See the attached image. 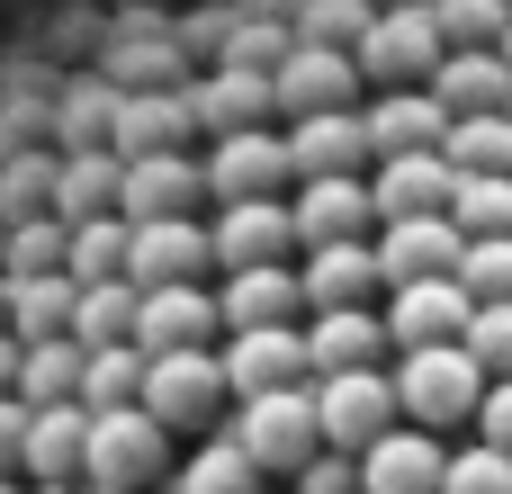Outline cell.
<instances>
[{
  "mask_svg": "<svg viewBox=\"0 0 512 494\" xmlns=\"http://www.w3.org/2000/svg\"><path fill=\"white\" fill-rule=\"evenodd\" d=\"M135 405H144L162 432H198V441L234 414V396H225V378H216V351H153Z\"/></svg>",
  "mask_w": 512,
  "mask_h": 494,
  "instance_id": "cell-4",
  "label": "cell"
},
{
  "mask_svg": "<svg viewBox=\"0 0 512 494\" xmlns=\"http://www.w3.org/2000/svg\"><path fill=\"white\" fill-rule=\"evenodd\" d=\"M216 378H225V396H234V405L279 396V387H315V378H306V342H297V333H225Z\"/></svg>",
  "mask_w": 512,
  "mask_h": 494,
  "instance_id": "cell-14",
  "label": "cell"
},
{
  "mask_svg": "<svg viewBox=\"0 0 512 494\" xmlns=\"http://www.w3.org/2000/svg\"><path fill=\"white\" fill-rule=\"evenodd\" d=\"M270 261H297L288 198H243L207 216V270H270Z\"/></svg>",
  "mask_w": 512,
  "mask_h": 494,
  "instance_id": "cell-7",
  "label": "cell"
},
{
  "mask_svg": "<svg viewBox=\"0 0 512 494\" xmlns=\"http://www.w3.org/2000/svg\"><path fill=\"white\" fill-rule=\"evenodd\" d=\"M171 494H261V477H252V459L225 441V432H207L189 459H180V477H162Z\"/></svg>",
  "mask_w": 512,
  "mask_h": 494,
  "instance_id": "cell-29",
  "label": "cell"
},
{
  "mask_svg": "<svg viewBox=\"0 0 512 494\" xmlns=\"http://www.w3.org/2000/svg\"><path fill=\"white\" fill-rule=\"evenodd\" d=\"M351 468H360V494H441L450 450H441L432 432H387V441H369Z\"/></svg>",
  "mask_w": 512,
  "mask_h": 494,
  "instance_id": "cell-21",
  "label": "cell"
},
{
  "mask_svg": "<svg viewBox=\"0 0 512 494\" xmlns=\"http://www.w3.org/2000/svg\"><path fill=\"white\" fill-rule=\"evenodd\" d=\"M468 297H459V279H414V288H387V351H441V342H459L468 333Z\"/></svg>",
  "mask_w": 512,
  "mask_h": 494,
  "instance_id": "cell-12",
  "label": "cell"
},
{
  "mask_svg": "<svg viewBox=\"0 0 512 494\" xmlns=\"http://www.w3.org/2000/svg\"><path fill=\"white\" fill-rule=\"evenodd\" d=\"M297 297H306V315H351V306H369V297H387V288H378L369 243H324V252L297 261Z\"/></svg>",
  "mask_w": 512,
  "mask_h": 494,
  "instance_id": "cell-18",
  "label": "cell"
},
{
  "mask_svg": "<svg viewBox=\"0 0 512 494\" xmlns=\"http://www.w3.org/2000/svg\"><path fill=\"white\" fill-rule=\"evenodd\" d=\"M441 494H512V459L477 441V450H459V459L441 468Z\"/></svg>",
  "mask_w": 512,
  "mask_h": 494,
  "instance_id": "cell-35",
  "label": "cell"
},
{
  "mask_svg": "<svg viewBox=\"0 0 512 494\" xmlns=\"http://www.w3.org/2000/svg\"><path fill=\"white\" fill-rule=\"evenodd\" d=\"M279 153H288V180H369V135L360 117H297L279 126Z\"/></svg>",
  "mask_w": 512,
  "mask_h": 494,
  "instance_id": "cell-15",
  "label": "cell"
},
{
  "mask_svg": "<svg viewBox=\"0 0 512 494\" xmlns=\"http://www.w3.org/2000/svg\"><path fill=\"white\" fill-rule=\"evenodd\" d=\"M45 216H54V225L117 216V153H63V162H54V189H45Z\"/></svg>",
  "mask_w": 512,
  "mask_h": 494,
  "instance_id": "cell-23",
  "label": "cell"
},
{
  "mask_svg": "<svg viewBox=\"0 0 512 494\" xmlns=\"http://www.w3.org/2000/svg\"><path fill=\"white\" fill-rule=\"evenodd\" d=\"M18 441H27V405L0 396V477H18Z\"/></svg>",
  "mask_w": 512,
  "mask_h": 494,
  "instance_id": "cell-38",
  "label": "cell"
},
{
  "mask_svg": "<svg viewBox=\"0 0 512 494\" xmlns=\"http://www.w3.org/2000/svg\"><path fill=\"white\" fill-rule=\"evenodd\" d=\"M45 270H63V225H54V216L9 225V234H0V279H45Z\"/></svg>",
  "mask_w": 512,
  "mask_h": 494,
  "instance_id": "cell-33",
  "label": "cell"
},
{
  "mask_svg": "<svg viewBox=\"0 0 512 494\" xmlns=\"http://www.w3.org/2000/svg\"><path fill=\"white\" fill-rule=\"evenodd\" d=\"M369 261H378V288L450 279V270H459V225H450V216H405V225H378Z\"/></svg>",
  "mask_w": 512,
  "mask_h": 494,
  "instance_id": "cell-17",
  "label": "cell"
},
{
  "mask_svg": "<svg viewBox=\"0 0 512 494\" xmlns=\"http://www.w3.org/2000/svg\"><path fill=\"white\" fill-rule=\"evenodd\" d=\"M297 342H306V378H351V369H378L387 360V324L369 306L315 315V324H297Z\"/></svg>",
  "mask_w": 512,
  "mask_h": 494,
  "instance_id": "cell-20",
  "label": "cell"
},
{
  "mask_svg": "<svg viewBox=\"0 0 512 494\" xmlns=\"http://www.w3.org/2000/svg\"><path fill=\"white\" fill-rule=\"evenodd\" d=\"M459 351L486 369V387H504V378H512V306H477L468 333H459Z\"/></svg>",
  "mask_w": 512,
  "mask_h": 494,
  "instance_id": "cell-34",
  "label": "cell"
},
{
  "mask_svg": "<svg viewBox=\"0 0 512 494\" xmlns=\"http://www.w3.org/2000/svg\"><path fill=\"white\" fill-rule=\"evenodd\" d=\"M387 387H396V414H405V432H450V423H477L486 369H477L459 342H441V351H396Z\"/></svg>",
  "mask_w": 512,
  "mask_h": 494,
  "instance_id": "cell-1",
  "label": "cell"
},
{
  "mask_svg": "<svg viewBox=\"0 0 512 494\" xmlns=\"http://www.w3.org/2000/svg\"><path fill=\"white\" fill-rule=\"evenodd\" d=\"M27 414L36 405H72L81 396V342H18V387H9Z\"/></svg>",
  "mask_w": 512,
  "mask_h": 494,
  "instance_id": "cell-25",
  "label": "cell"
},
{
  "mask_svg": "<svg viewBox=\"0 0 512 494\" xmlns=\"http://www.w3.org/2000/svg\"><path fill=\"white\" fill-rule=\"evenodd\" d=\"M9 342H72V279H9Z\"/></svg>",
  "mask_w": 512,
  "mask_h": 494,
  "instance_id": "cell-24",
  "label": "cell"
},
{
  "mask_svg": "<svg viewBox=\"0 0 512 494\" xmlns=\"http://www.w3.org/2000/svg\"><path fill=\"white\" fill-rule=\"evenodd\" d=\"M198 189H207L216 207H243V198H279V189H297V180H288V153H279V126H243V135L198 144Z\"/></svg>",
  "mask_w": 512,
  "mask_h": 494,
  "instance_id": "cell-5",
  "label": "cell"
},
{
  "mask_svg": "<svg viewBox=\"0 0 512 494\" xmlns=\"http://www.w3.org/2000/svg\"><path fill=\"white\" fill-rule=\"evenodd\" d=\"M459 297L468 306H512V234H486V243H459Z\"/></svg>",
  "mask_w": 512,
  "mask_h": 494,
  "instance_id": "cell-31",
  "label": "cell"
},
{
  "mask_svg": "<svg viewBox=\"0 0 512 494\" xmlns=\"http://www.w3.org/2000/svg\"><path fill=\"white\" fill-rule=\"evenodd\" d=\"M225 441L252 459V477H297V468L324 450V432H315V387H279V396L234 405Z\"/></svg>",
  "mask_w": 512,
  "mask_h": 494,
  "instance_id": "cell-3",
  "label": "cell"
},
{
  "mask_svg": "<svg viewBox=\"0 0 512 494\" xmlns=\"http://www.w3.org/2000/svg\"><path fill=\"white\" fill-rule=\"evenodd\" d=\"M0 494H18V477H0Z\"/></svg>",
  "mask_w": 512,
  "mask_h": 494,
  "instance_id": "cell-42",
  "label": "cell"
},
{
  "mask_svg": "<svg viewBox=\"0 0 512 494\" xmlns=\"http://www.w3.org/2000/svg\"><path fill=\"white\" fill-rule=\"evenodd\" d=\"M18 494H72V486H18Z\"/></svg>",
  "mask_w": 512,
  "mask_h": 494,
  "instance_id": "cell-41",
  "label": "cell"
},
{
  "mask_svg": "<svg viewBox=\"0 0 512 494\" xmlns=\"http://www.w3.org/2000/svg\"><path fill=\"white\" fill-rule=\"evenodd\" d=\"M315 432H324V450H342V459H360L369 441H387V432H396V387H387V369L315 378Z\"/></svg>",
  "mask_w": 512,
  "mask_h": 494,
  "instance_id": "cell-6",
  "label": "cell"
},
{
  "mask_svg": "<svg viewBox=\"0 0 512 494\" xmlns=\"http://www.w3.org/2000/svg\"><path fill=\"white\" fill-rule=\"evenodd\" d=\"M0 333H9V279H0Z\"/></svg>",
  "mask_w": 512,
  "mask_h": 494,
  "instance_id": "cell-40",
  "label": "cell"
},
{
  "mask_svg": "<svg viewBox=\"0 0 512 494\" xmlns=\"http://www.w3.org/2000/svg\"><path fill=\"white\" fill-rule=\"evenodd\" d=\"M441 162L459 180H512V117H459L441 135Z\"/></svg>",
  "mask_w": 512,
  "mask_h": 494,
  "instance_id": "cell-26",
  "label": "cell"
},
{
  "mask_svg": "<svg viewBox=\"0 0 512 494\" xmlns=\"http://www.w3.org/2000/svg\"><path fill=\"white\" fill-rule=\"evenodd\" d=\"M126 270V216H90V225H63V279L72 288H99Z\"/></svg>",
  "mask_w": 512,
  "mask_h": 494,
  "instance_id": "cell-27",
  "label": "cell"
},
{
  "mask_svg": "<svg viewBox=\"0 0 512 494\" xmlns=\"http://www.w3.org/2000/svg\"><path fill=\"white\" fill-rule=\"evenodd\" d=\"M369 180H297L288 198V234L297 252H324V243H369Z\"/></svg>",
  "mask_w": 512,
  "mask_h": 494,
  "instance_id": "cell-16",
  "label": "cell"
},
{
  "mask_svg": "<svg viewBox=\"0 0 512 494\" xmlns=\"http://www.w3.org/2000/svg\"><path fill=\"white\" fill-rule=\"evenodd\" d=\"M81 477L108 494H144L171 477V432L144 414V405H117V414H90L81 432Z\"/></svg>",
  "mask_w": 512,
  "mask_h": 494,
  "instance_id": "cell-2",
  "label": "cell"
},
{
  "mask_svg": "<svg viewBox=\"0 0 512 494\" xmlns=\"http://www.w3.org/2000/svg\"><path fill=\"white\" fill-rule=\"evenodd\" d=\"M9 387H18V342L0 333V396H9Z\"/></svg>",
  "mask_w": 512,
  "mask_h": 494,
  "instance_id": "cell-39",
  "label": "cell"
},
{
  "mask_svg": "<svg viewBox=\"0 0 512 494\" xmlns=\"http://www.w3.org/2000/svg\"><path fill=\"white\" fill-rule=\"evenodd\" d=\"M504 117H512V99H504Z\"/></svg>",
  "mask_w": 512,
  "mask_h": 494,
  "instance_id": "cell-44",
  "label": "cell"
},
{
  "mask_svg": "<svg viewBox=\"0 0 512 494\" xmlns=\"http://www.w3.org/2000/svg\"><path fill=\"white\" fill-rule=\"evenodd\" d=\"M450 225H459V243L512 234V180H459L450 189Z\"/></svg>",
  "mask_w": 512,
  "mask_h": 494,
  "instance_id": "cell-32",
  "label": "cell"
},
{
  "mask_svg": "<svg viewBox=\"0 0 512 494\" xmlns=\"http://www.w3.org/2000/svg\"><path fill=\"white\" fill-rule=\"evenodd\" d=\"M207 270V225L198 216H162V225H126V288H189Z\"/></svg>",
  "mask_w": 512,
  "mask_h": 494,
  "instance_id": "cell-11",
  "label": "cell"
},
{
  "mask_svg": "<svg viewBox=\"0 0 512 494\" xmlns=\"http://www.w3.org/2000/svg\"><path fill=\"white\" fill-rule=\"evenodd\" d=\"M477 441H486V450H504V459H512V378H504V387H486V396H477Z\"/></svg>",
  "mask_w": 512,
  "mask_h": 494,
  "instance_id": "cell-37",
  "label": "cell"
},
{
  "mask_svg": "<svg viewBox=\"0 0 512 494\" xmlns=\"http://www.w3.org/2000/svg\"><path fill=\"white\" fill-rule=\"evenodd\" d=\"M81 494H108V486H81Z\"/></svg>",
  "mask_w": 512,
  "mask_h": 494,
  "instance_id": "cell-43",
  "label": "cell"
},
{
  "mask_svg": "<svg viewBox=\"0 0 512 494\" xmlns=\"http://www.w3.org/2000/svg\"><path fill=\"white\" fill-rule=\"evenodd\" d=\"M450 189H459V171H450L441 153H387V162H369V216H378V225L450 216Z\"/></svg>",
  "mask_w": 512,
  "mask_h": 494,
  "instance_id": "cell-10",
  "label": "cell"
},
{
  "mask_svg": "<svg viewBox=\"0 0 512 494\" xmlns=\"http://www.w3.org/2000/svg\"><path fill=\"white\" fill-rule=\"evenodd\" d=\"M216 297V333H297L306 324V297H297V261H270V270H225Z\"/></svg>",
  "mask_w": 512,
  "mask_h": 494,
  "instance_id": "cell-8",
  "label": "cell"
},
{
  "mask_svg": "<svg viewBox=\"0 0 512 494\" xmlns=\"http://www.w3.org/2000/svg\"><path fill=\"white\" fill-rule=\"evenodd\" d=\"M288 486H297V494H360V468H351L342 450H315V459H306Z\"/></svg>",
  "mask_w": 512,
  "mask_h": 494,
  "instance_id": "cell-36",
  "label": "cell"
},
{
  "mask_svg": "<svg viewBox=\"0 0 512 494\" xmlns=\"http://www.w3.org/2000/svg\"><path fill=\"white\" fill-rule=\"evenodd\" d=\"M135 387H144V351L135 342H108V351H81V414H117V405H135Z\"/></svg>",
  "mask_w": 512,
  "mask_h": 494,
  "instance_id": "cell-28",
  "label": "cell"
},
{
  "mask_svg": "<svg viewBox=\"0 0 512 494\" xmlns=\"http://www.w3.org/2000/svg\"><path fill=\"white\" fill-rule=\"evenodd\" d=\"M198 153H135L117 162V216L126 225H162V216H198Z\"/></svg>",
  "mask_w": 512,
  "mask_h": 494,
  "instance_id": "cell-9",
  "label": "cell"
},
{
  "mask_svg": "<svg viewBox=\"0 0 512 494\" xmlns=\"http://www.w3.org/2000/svg\"><path fill=\"white\" fill-rule=\"evenodd\" d=\"M144 360L153 351H216V297L189 279V288H135V333H126Z\"/></svg>",
  "mask_w": 512,
  "mask_h": 494,
  "instance_id": "cell-13",
  "label": "cell"
},
{
  "mask_svg": "<svg viewBox=\"0 0 512 494\" xmlns=\"http://www.w3.org/2000/svg\"><path fill=\"white\" fill-rule=\"evenodd\" d=\"M189 117H198V144L216 135H243V126H270V72H198L189 81Z\"/></svg>",
  "mask_w": 512,
  "mask_h": 494,
  "instance_id": "cell-19",
  "label": "cell"
},
{
  "mask_svg": "<svg viewBox=\"0 0 512 494\" xmlns=\"http://www.w3.org/2000/svg\"><path fill=\"white\" fill-rule=\"evenodd\" d=\"M81 432H90L81 405H36V414H27V441H18V477L72 486V477H81Z\"/></svg>",
  "mask_w": 512,
  "mask_h": 494,
  "instance_id": "cell-22",
  "label": "cell"
},
{
  "mask_svg": "<svg viewBox=\"0 0 512 494\" xmlns=\"http://www.w3.org/2000/svg\"><path fill=\"white\" fill-rule=\"evenodd\" d=\"M135 333V288L126 279H99V288H72V342L81 351H108Z\"/></svg>",
  "mask_w": 512,
  "mask_h": 494,
  "instance_id": "cell-30",
  "label": "cell"
}]
</instances>
